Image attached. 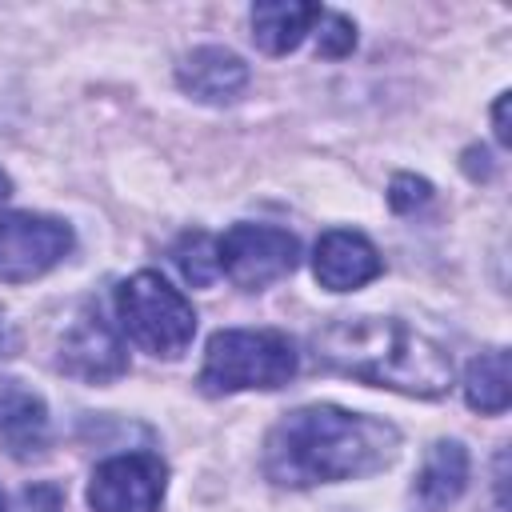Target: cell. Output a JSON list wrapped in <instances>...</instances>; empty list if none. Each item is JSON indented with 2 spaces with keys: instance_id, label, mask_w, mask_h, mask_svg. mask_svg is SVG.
<instances>
[{
  "instance_id": "5b68a950",
  "label": "cell",
  "mask_w": 512,
  "mask_h": 512,
  "mask_svg": "<svg viewBox=\"0 0 512 512\" xmlns=\"http://www.w3.org/2000/svg\"><path fill=\"white\" fill-rule=\"evenodd\" d=\"M216 260L236 288L260 292L284 280L288 272H296L300 240L288 228H272V224H232L216 240Z\"/></svg>"
},
{
  "instance_id": "ac0fdd59",
  "label": "cell",
  "mask_w": 512,
  "mask_h": 512,
  "mask_svg": "<svg viewBox=\"0 0 512 512\" xmlns=\"http://www.w3.org/2000/svg\"><path fill=\"white\" fill-rule=\"evenodd\" d=\"M432 196V184L424 176H412V172H400L392 184H388V204L392 212H412L416 204H424Z\"/></svg>"
},
{
  "instance_id": "9c48e42d",
  "label": "cell",
  "mask_w": 512,
  "mask_h": 512,
  "mask_svg": "<svg viewBox=\"0 0 512 512\" xmlns=\"http://www.w3.org/2000/svg\"><path fill=\"white\" fill-rule=\"evenodd\" d=\"M312 272H316L320 288H328V292H352V288L376 280L384 272V260H380L376 244L364 232L332 228V232H324L316 240Z\"/></svg>"
},
{
  "instance_id": "ba28073f",
  "label": "cell",
  "mask_w": 512,
  "mask_h": 512,
  "mask_svg": "<svg viewBox=\"0 0 512 512\" xmlns=\"http://www.w3.org/2000/svg\"><path fill=\"white\" fill-rule=\"evenodd\" d=\"M56 364L64 376L84 380V384H108V380L128 372L124 344L96 308H80L76 320L64 328Z\"/></svg>"
},
{
  "instance_id": "8fae6325",
  "label": "cell",
  "mask_w": 512,
  "mask_h": 512,
  "mask_svg": "<svg viewBox=\"0 0 512 512\" xmlns=\"http://www.w3.org/2000/svg\"><path fill=\"white\" fill-rule=\"evenodd\" d=\"M44 444H48L44 400L16 380L0 384V448L16 460H32Z\"/></svg>"
},
{
  "instance_id": "4fadbf2b",
  "label": "cell",
  "mask_w": 512,
  "mask_h": 512,
  "mask_svg": "<svg viewBox=\"0 0 512 512\" xmlns=\"http://www.w3.org/2000/svg\"><path fill=\"white\" fill-rule=\"evenodd\" d=\"M468 484V452L460 440H436L424 456V468L416 476V496L428 512H444L460 500Z\"/></svg>"
},
{
  "instance_id": "9a60e30c",
  "label": "cell",
  "mask_w": 512,
  "mask_h": 512,
  "mask_svg": "<svg viewBox=\"0 0 512 512\" xmlns=\"http://www.w3.org/2000/svg\"><path fill=\"white\" fill-rule=\"evenodd\" d=\"M172 260L180 268V276L196 288H208L216 276H220V260H216V240L208 232H184L176 244H172Z\"/></svg>"
},
{
  "instance_id": "7c38bea8",
  "label": "cell",
  "mask_w": 512,
  "mask_h": 512,
  "mask_svg": "<svg viewBox=\"0 0 512 512\" xmlns=\"http://www.w3.org/2000/svg\"><path fill=\"white\" fill-rule=\"evenodd\" d=\"M320 4H296V0H264L252 8V40L260 52L268 56H284L292 52L312 24L320 20Z\"/></svg>"
},
{
  "instance_id": "6da1fadb",
  "label": "cell",
  "mask_w": 512,
  "mask_h": 512,
  "mask_svg": "<svg viewBox=\"0 0 512 512\" xmlns=\"http://www.w3.org/2000/svg\"><path fill=\"white\" fill-rule=\"evenodd\" d=\"M396 452L400 432L388 420L344 412L336 404H308L272 424L260 464L280 488H312L372 476L388 468Z\"/></svg>"
},
{
  "instance_id": "ffe728a7",
  "label": "cell",
  "mask_w": 512,
  "mask_h": 512,
  "mask_svg": "<svg viewBox=\"0 0 512 512\" xmlns=\"http://www.w3.org/2000/svg\"><path fill=\"white\" fill-rule=\"evenodd\" d=\"M8 192H12V180H8V176H4V172H0V204H4V200H8Z\"/></svg>"
},
{
  "instance_id": "277c9868",
  "label": "cell",
  "mask_w": 512,
  "mask_h": 512,
  "mask_svg": "<svg viewBox=\"0 0 512 512\" xmlns=\"http://www.w3.org/2000/svg\"><path fill=\"white\" fill-rule=\"evenodd\" d=\"M116 316L128 340L152 356H180L196 336V312L180 288L144 268L116 288Z\"/></svg>"
},
{
  "instance_id": "2e32d148",
  "label": "cell",
  "mask_w": 512,
  "mask_h": 512,
  "mask_svg": "<svg viewBox=\"0 0 512 512\" xmlns=\"http://www.w3.org/2000/svg\"><path fill=\"white\" fill-rule=\"evenodd\" d=\"M356 48V24L340 12H320L316 20V52L336 60V56H348Z\"/></svg>"
},
{
  "instance_id": "30bf717a",
  "label": "cell",
  "mask_w": 512,
  "mask_h": 512,
  "mask_svg": "<svg viewBox=\"0 0 512 512\" xmlns=\"http://www.w3.org/2000/svg\"><path fill=\"white\" fill-rule=\"evenodd\" d=\"M176 80L180 88L192 96V100H204V104H228L244 92L248 84V64L220 48V44H204V48H192L184 56V64L176 68Z\"/></svg>"
},
{
  "instance_id": "3957f363",
  "label": "cell",
  "mask_w": 512,
  "mask_h": 512,
  "mask_svg": "<svg viewBox=\"0 0 512 512\" xmlns=\"http://www.w3.org/2000/svg\"><path fill=\"white\" fill-rule=\"evenodd\" d=\"M296 344L276 328H220L208 336L200 388L208 396H228L244 388H280L296 376Z\"/></svg>"
},
{
  "instance_id": "5bb4252c",
  "label": "cell",
  "mask_w": 512,
  "mask_h": 512,
  "mask_svg": "<svg viewBox=\"0 0 512 512\" xmlns=\"http://www.w3.org/2000/svg\"><path fill=\"white\" fill-rule=\"evenodd\" d=\"M508 396H512V376H508V352L504 348H492V352H480L468 372H464V400L472 412H484V416H500L508 408Z\"/></svg>"
},
{
  "instance_id": "8992f818",
  "label": "cell",
  "mask_w": 512,
  "mask_h": 512,
  "mask_svg": "<svg viewBox=\"0 0 512 512\" xmlns=\"http://www.w3.org/2000/svg\"><path fill=\"white\" fill-rule=\"evenodd\" d=\"M72 252V228L40 212H0V284H28Z\"/></svg>"
},
{
  "instance_id": "7a4b0ae2",
  "label": "cell",
  "mask_w": 512,
  "mask_h": 512,
  "mask_svg": "<svg viewBox=\"0 0 512 512\" xmlns=\"http://www.w3.org/2000/svg\"><path fill=\"white\" fill-rule=\"evenodd\" d=\"M316 360L340 376L436 400L452 388V356L396 316H344L316 332Z\"/></svg>"
},
{
  "instance_id": "e0dca14e",
  "label": "cell",
  "mask_w": 512,
  "mask_h": 512,
  "mask_svg": "<svg viewBox=\"0 0 512 512\" xmlns=\"http://www.w3.org/2000/svg\"><path fill=\"white\" fill-rule=\"evenodd\" d=\"M60 508H64V492H60L56 484L40 480V484L20 488L16 500H12L8 508H0V512H60Z\"/></svg>"
},
{
  "instance_id": "d6986e66",
  "label": "cell",
  "mask_w": 512,
  "mask_h": 512,
  "mask_svg": "<svg viewBox=\"0 0 512 512\" xmlns=\"http://www.w3.org/2000/svg\"><path fill=\"white\" fill-rule=\"evenodd\" d=\"M492 120H496V140H500V144H508V140H512V132H508V92H500V96H496Z\"/></svg>"
},
{
  "instance_id": "52a82bcc",
  "label": "cell",
  "mask_w": 512,
  "mask_h": 512,
  "mask_svg": "<svg viewBox=\"0 0 512 512\" xmlns=\"http://www.w3.org/2000/svg\"><path fill=\"white\" fill-rule=\"evenodd\" d=\"M164 464L152 452H124L96 464L88 480L92 512H160L164 500Z\"/></svg>"
}]
</instances>
